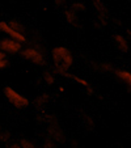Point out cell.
Instances as JSON below:
<instances>
[{
    "mask_svg": "<svg viewBox=\"0 0 131 148\" xmlns=\"http://www.w3.org/2000/svg\"><path fill=\"white\" fill-rule=\"evenodd\" d=\"M8 25L11 26V28L13 29L14 32H17V33H21V34H23V26L20 25L19 23H16V21H11V23H8Z\"/></svg>",
    "mask_w": 131,
    "mask_h": 148,
    "instance_id": "cell-9",
    "label": "cell"
},
{
    "mask_svg": "<svg viewBox=\"0 0 131 148\" xmlns=\"http://www.w3.org/2000/svg\"><path fill=\"white\" fill-rule=\"evenodd\" d=\"M58 72L60 73V75L66 76V77H68V79H71V80H73V81H76V83H79L80 85H83L84 88H86L89 93H92V88H91L89 83H88L86 80H84V79L79 77V76H76V75H72V73H68L67 71H58Z\"/></svg>",
    "mask_w": 131,
    "mask_h": 148,
    "instance_id": "cell-6",
    "label": "cell"
},
{
    "mask_svg": "<svg viewBox=\"0 0 131 148\" xmlns=\"http://www.w3.org/2000/svg\"><path fill=\"white\" fill-rule=\"evenodd\" d=\"M72 9H79V11H84V9H85V5H83V4H80V3H76V4H73V5H72Z\"/></svg>",
    "mask_w": 131,
    "mask_h": 148,
    "instance_id": "cell-14",
    "label": "cell"
},
{
    "mask_svg": "<svg viewBox=\"0 0 131 148\" xmlns=\"http://www.w3.org/2000/svg\"><path fill=\"white\" fill-rule=\"evenodd\" d=\"M4 96H5L7 100H8L14 108H17V109H23V108H26L29 105L28 98H26L25 96L20 95L17 90H14L13 88H11V87L4 88Z\"/></svg>",
    "mask_w": 131,
    "mask_h": 148,
    "instance_id": "cell-2",
    "label": "cell"
},
{
    "mask_svg": "<svg viewBox=\"0 0 131 148\" xmlns=\"http://www.w3.org/2000/svg\"><path fill=\"white\" fill-rule=\"evenodd\" d=\"M53 58L55 60L58 71H67L73 63V58L70 50L63 47V46H58V47L53 49Z\"/></svg>",
    "mask_w": 131,
    "mask_h": 148,
    "instance_id": "cell-1",
    "label": "cell"
},
{
    "mask_svg": "<svg viewBox=\"0 0 131 148\" xmlns=\"http://www.w3.org/2000/svg\"><path fill=\"white\" fill-rule=\"evenodd\" d=\"M20 147H21V148H36L33 143L28 142L26 139H21V145H20Z\"/></svg>",
    "mask_w": 131,
    "mask_h": 148,
    "instance_id": "cell-10",
    "label": "cell"
},
{
    "mask_svg": "<svg viewBox=\"0 0 131 148\" xmlns=\"http://www.w3.org/2000/svg\"><path fill=\"white\" fill-rule=\"evenodd\" d=\"M0 32L7 33L9 37H11V39H14V41H17L19 43H24V42L26 41V38H25L24 34L14 32L13 29L8 25V23H5V21H0Z\"/></svg>",
    "mask_w": 131,
    "mask_h": 148,
    "instance_id": "cell-5",
    "label": "cell"
},
{
    "mask_svg": "<svg viewBox=\"0 0 131 148\" xmlns=\"http://www.w3.org/2000/svg\"><path fill=\"white\" fill-rule=\"evenodd\" d=\"M23 56L38 66H42L45 63V58H43L42 53L34 47H28V49H25V50H23Z\"/></svg>",
    "mask_w": 131,
    "mask_h": 148,
    "instance_id": "cell-3",
    "label": "cell"
},
{
    "mask_svg": "<svg viewBox=\"0 0 131 148\" xmlns=\"http://www.w3.org/2000/svg\"><path fill=\"white\" fill-rule=\"evenodd\" d=\"M5 56H7V55H5V54H4V53H3V51L0 50V59H5Z\"/></svg>",
    "mask_w": 131,
    "mask_h": 148,
    "instance_id": "cell-15",
    "label": "cell"
},
{
    "mask_svg": "<svg viewBox=\"0 0 131 148\" xmlns=\"http://www.w3.org/2000/svg\"><path fill=\"white\" fill-rule=\"evenodd\" d=\"M66 16H67V18H68V23L73 24V21H75V14H73L72 12H67V13H66Z\"/></svg>",
    "mask_w": 131,
    "mask_h": 148,
    "instance_id": "cell-11",
    "label": "cell"
},
{
    "mask_svg": "<svg viewBox=\"0 0 131 148\" xmlns=\"http://www.w3.org/2000/svg\"><path fill=\"white\" fill-rule=\"evenodd\" d=\"M114 39H115V42L118 43V46H119L121 50H123V51H127V50H128L127 41H126V38H125L123 36H121V34H115V36H114Z\"/></svg>",
    "mask_w": 131,
    "mask_h": 148,
    "instance_id": "cell-7",
    "label": "cell"
},
{
    "mask_svg": "<svg viewBox=\"0 0 131 148\" xmlns=\"http://www.w3.org/2000/svg\"><path fill=\"white\" fill-rule=\"evenodd\" d=\"M45 80L47 81V84H53V83H54V77H53V76H51L49 72L45 73Z\"/></svg>",
    "mask_w": 131,
    "mask_h": 148,
    "instance_id": "cell-13",
    "label": "cell"
},
{
    "mask_svg": "<svg viewBox=\"0 0 131 148\" xmlns=\"http://www.w3.org/2000/svg\"><path fill=\"white\" fill-rule=\"evenodd\" d=\"M115 75L121 79V80L126 81L127 84L131 83V73L128 71H115Z\"/></svg>",
    "mask_w": 131,
    "mask_h": 148,
    "instance_id": "cell-8",
    "label": "cell"
},
{
    "mask_svg": "<svg viewBox=\"0 0 131 148\" xmlns=\"http://www.w3.org/2000/svg\"><path fill=\"white\" fill-rule=\"evenodd\" d=\"M8 60L7 59H0V70H3V68H5V67H8Z\"/></svg>",
    "mask_w": 131,
    "mask_h": 148,
    "instance_id": "cell-12",
    "label": "cell"
},
{
    "mask_svg": "<svg viewBox=\"0 0 131 148\" xmlns=\"http://www.w3.org/2000/svg\"><path fill=\"white\" fill-rule=\"evenodd\" d=\"M0 50L5 53H11V54H16L21 51V43H19L17 41L11 38H5L0 41Z\"/></svg>",
    "mask_w": 131,
    "mask_h": 148,
    "instance_id": "cell-4",
    "label": "cell"
},
{
    "mask_svg": "<svg viewBox=\"0 0 131 148\" xmlns=\"http://www.w3.org/2000/svg\"><path fill=\"white\" fill-rule=\"evenodd\" d=\"M9 148H21V147H20L19 144H11V147Z\"/></svg>",
    "mask_w": 131,
    "mask_h": 148,
    "instance_id": "cell-17",
    "label": "cell"
},
{
    "mask_svg": "<svg viewBox=\"0 0 131 148\" xmlns=\"http://www.w3.org/2000/svg\"><path fill=\"white\" fill-rule=\"evenodd\" d=\"M8 136H9L8 134H4L3 136H1V140H4V142H5V140H7V138H8Z\"/></svg>",
    "mask_w": 131,
    "mask_h": 148,
    "instance_id": "cell-16",
    "label": "cell"
}]
</instances>
